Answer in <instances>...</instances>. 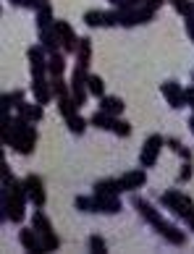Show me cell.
Returning a JSON list of instances; mask_svg holds the SVG:
<instances>
[{"label":"cell","mask_w":194,"mask_h":254,"mask_svg":"<svg viewBox=\"0 0 194 254\" xmlns=\"http://www.w3.org/2000/svg\"><path fill=\"white\" fill-rule=\"evenodd\" d=\"M32 228L42 236V247H45V252H55V249L61 247L58 233L53 231V223L48 220V215L42 212V207H37L34 215H32Z\"/></svg>","instance_id":"obj_1"},{"label":"cell","mask_w":194,"mask_h":254,"mask_svg":"<svg viewBox=\"0 0 194 254\" xmlns=\"http://www.w3.org/2000/svg\"><path fill=\"white\" fill-rule=\"evenodd\" d=\"M3 144L16 149L18 155H32L37 144V128L32 126L26 134H13V131H3Z\"/></svg>","instance_id":"obj_2"},{"label":"cell","mask_w":194,"mask_h":254,"mask_svg":"<svg viewBox=\"0 0 194 254\" xmlns=\"http://www.w3.org/2000/svg\"><path fill=\"white\" fill-rule=\"evenodd\" d=\"M165 144V136L160 134H150L144 139V147H142V155H139V165L142 168H152L155 163H158V155H160V149Z\"/></svg>","instance_id":"obj_3"},{"label":"cell","mask_w":194,"mask_h":254,"mask_svg":"<svg viewBox=\"0 0 194 254\" xmlns=\"http://www.w3.org/2000/svg\"><path fill=\"white\" fill-rule=\"evenodd\" d=\"M24 186H26V194H29V202H32L34 207H45V202H48V194H45L42 176L29 173V176L24 178Z\"/></svg>","instance_id":"obj_4"},{"label":"cell","mask_w":194,"mask_h":254,"mask_svg":"<svg viewBox=\"0 0 194 254\" xmlns=\"http://www.w3.org/2000/svg\"><path fill=\"white\" fill-rule=\"evenodd\" d=\"M152 228L158 231L160 236H163L165 241L171 244V247H184V244H187V233H184V231H179V228H176V225H173V223L163 220V218H160L158 223H155Z\"/></svg>","instance_id":"obj_5"},{"label":"cell","mask_w":194,"mask_h":254,"mask_svg":"<svg viewBox=\"0 0 194 254\" xmlns=\"http://www.w3.org/2000/svg\"><path fill=\"white\" fill-rule=\"evenodd\" d=\"M160 89H163V97L168 100V105H171V108H176V110L187 108V92L181 89V84H179V81H165Z\"/></svg>","instance_id":"obj_6"},{"label":"cell","mask_w":194,"mask_h":254,"mask_svg":"<svg viewBox=\"0 0 194 254\" xmlns=\"http://www.w3.org/2000/svg\"><path fill=\"white\" fill-rule=\"evenodd\" d=\"M24 218H26V210H24V207L18 204V202H13L8 194H3V210H0V220H3V223L11 220V223L18 225V223H24Z\"/></svg>","instance_id":"obj_7"},{"label":"cell","mask_w":194,"mask_h":254,"mask_svg":"<svg viewBox=\"0 0 194 254\" xmlns=\"http://www.w3.org/2000/svg\"><path fill=\"white\" fill-rule=\"evenodd\" d=\"M18 244H21L26 252H32V254H48L45 247H42V236L34 228H21L18 231Z\"/></svg>","instance_id":"obj_8"},{"label":"cell","mask_w":194,"mask_h":254,"mask_svg":"<svg viewBox=\"0 0 194 254\" xmlns=\"http://www.w3.org/2000/svg\"><path fill=\"white\" fill-rule=\"evenodd\" d=\"M95 196V212H105V215H118L121 212V199L113 194H92Z\"/></svg>","instance_id":"obj_9"},{"label":"cell","mask_w":194,"mask_h":254,"mask_svg":"<svg viewBox=\"0 0 194 254\" xmlns=\"http://www.w3.org/2000/svg\"><path fill=\"white\" fill-rule=\"evenodd\" d=\"M147 184V173H144V168H134V171H126L121 176V186H124V191H136V189H142V186Z\"/></svg>","instance_id":"obj_10"},{"label":"cell","mask_w":194,"mask_h":254,"mask_svg":"<svg viewBox=\"0 0 194 254\" xmlns=\"http://www.w3.org/2000/svg\"><path fill=\"white\" fill-rule=\"evenodd\" d=\"M131 207H134L136 212H139V218H142V220H147L150 225H155V223L160 220V212L155 210V207H152L150 202H147V199H142V196H136V194H134V196H131Z\"/></svg>","instance_id":"obj_11"},{"label":"cell","mask_w":194,"mask_h":254,"mask_svg":"<svg viewBox=\"0 0 194 254\" xmlns=\"http://www.w3.org/2000/svg\"><path fill=\"white\" fill-rule=\"evenodd\" d=\"M32 95H34V102H40V105H48V102L53 100L50 79H45V76L32 79Z\"/></svg>","instance_id":"obj_12"},{"label":"cell","mask_w":194,"mask_h":254,"mask_svg":"<svg viewBox=\"0 0 194 254\" xmlns=\"http://www.w3.org/2000/svg\"><path fill=\"white\" fill-rule=\"evenodd\" d=\"M16 116L26 118L29 124H40V121L45 118V110H42V105H40V102H34V105H32V102H26V100H24L21 105L16 108Z\"/></svg>","instance_id":"obj_13"},{"label":"cell","mask_w":194,"mask_h":254,"mask_svg":"<svg viewBox=\"0 0 194 254\" xmlns=\"http://www.w3.org/2000/svg\"><path fill=\"white\" fill-rule=\"evenodd\" d=\"M92 194H113L118 196L124 191V186H121V178H100V181H95V186H92Z\"/></svg>","instance_id":"obj_14"},{"label":"cell","mask_w":194,"mask_h":254,"mask_svg":"<svg viewBox=\"0 0 194 254\" xmlns=\"http://www.w3.org/2000/svg\"><path fill=\"white\" fill-rule=\"evenodd\" d=\"M63 71H66V53H50L48 55V73L50 76H63Z\"/></svg>","instance_id":"obj_15"},{"label":"cell","mask_w":194,"mask_h":254,"mask_svg":"<svg viewBox=\"0 0 194 254\" xmlns=\"http://www.w3.org/2000/svg\"><path fill=\"white\" fill-rule=\"evenodd\" d=\"M21 102H24V89L3 92V97H0V113H8L11 108H18Z\"/></svg>","instance_id":"obj_16"},{"label":"cell","mask_w":194,"mask_h":254,"mask_svg":"<svg viewBox=\"0 0 194 254\" xmlns=\"http://www.w3.org/2000/svg\"><path fill=\"white\" fill-rule=\"evenodd\" d=\"M40 45L48 53H58V48L63 45V40H61V34L55 32V29H48V32H40Z\"/></svg>","instance_id":"obj_17"},{"label":"cell","mask_w":194,"mask_h":254,"mask_svg":"<svg viewBox=\"0 0 194 254\" xmlns=\"http://www.w3.org/2000/svg\"><path fill=\"white\" fill-rule=\"evenodd\" d=\"M124 108H126V105H124V100H121V97H113V95L100 97V110L110 113V116H121Z\"/></svg>","instance_id":"obj_18"},{"label":"cell","mask_w":194,"mask_h":254,"mask_svg":"<svg viewBox=\"0 0 194 254\" xmlns=\"http://www.w3.org/2000/svg\"><path fill=\"white\" fill-rule=\"evenodd\" d=\"M53 5L50 3H45L40 11H37V32H48V29H53Z\"/></svg>","instance_id":"obj_19"},{"label":"cell","mask_w":194,"mask_h":254,"mask_svg":"<svg viewBox=\"0 0 194 254\" xmlns=\"http://www.w3.org/2000/svg\"><path fill=\"white\" fill-rule=\"evenodd\" d=\"M116 118H118V116H110V113H105V110H97V113H92L89 124L95 126V128H105V131H113V124H116Z\"/></svg>","instance_id":"obj_20"},{"label":"cell","mask_w":194,"mask_h":254,"mask_svg":"<svg viewBox=\"0 0 194 254\" xmlns=\"http://www.w3.org/2000/svg\"><path fill=\"white\" fill-rule=\"evenodd\" d=\"M79 108H81V102H79L76 97H73V95H68V97H61V100H58V113H61L63 118L76 116Z\"/></svg>","instance_id":"obj_21"},{"label":"cell","mask_w":194,"mask_h":254,"mask_svg":"<svg viewBox=\"0 0 194 254\" xmlns=\"http://www.w3.org/2000/svg\"><path fill=\"white\" fill-rule=\"evenodd\" d=\"M89 58H92V40L89 37H81L79 40V48H76V65H89Z\"/></svg>","instance_id":"obj_22"},{"label":"cell","mask_w":194,"mask_h":254,"mask_svg":"<svg viewBox=\"0 0 194 254\" xmlns=\"http://www.w3.org/2000/svg\"><path fill=\"white\" fill-rule=\"evenodd\" d=\"M50 87H53V97H68L71 95V84L63 76H50Z\"/></svg>","instance_id":"obj_23"},{"label":"cell","mask_w":194,"mask_h":254,"mask_svg":"<svg viewBox=\"0 0 194 254\" xmlns=\"http://www.w3.org/2000/svg\"><path fill=\"white\" fill-rule=\"evenodd\" d=\"M66 126H68V131H71V134H76V136H81V134H84V131H87V126H89V121H84V118H81L79 113H76V116H71V118H66Z\"/></svg>","instance_id":"obj_24"},{"label":"cell","mask_w":194,"mask_h":254,"mask_svg":"<svg viewBox=\"0 0 194 254\" xmlns=\"http://www.w3.org/2000/svg\"><path fill=\"white\" fill-rule=\"evenodd\" d=\"M165 144H168V147H171V149H173V152H176L181 160H194V152H192V149H189L187 144H181L179 139H173V136H171V139H165Z\"/></svg>","instance_id":"obj_25"},{"label":"cell","mask_w":194,"mask_h":254,"mask_svg":"<svg viewBox=\"0 0 194 254\" xmlns=\"http://www.w3.org/2000/svg\"><path fill=\"white\" fill-rule=\"evenodd\" d=\"M87 89H89V95L92 97H105V84H103V79L97 76V73H92L89 76V81H87Z\"/></svg>","instance_id":"obj_26"},{"label":"cell","mask_w":194,"mask_h":254,"mask_svg":"<svg viewBox=\"0 0 194 254\" xmlns=\"http://www.w3.org/2000/svg\"><path fill=\"white\" fill-rule=\"evenodd\" d=\"M48 50L42 48V45H32L29 50H26V58H29V63H48Z\"/></svg>","instance_id":"obj_27"},{"label":"cell","mask_w":194,"mask_h":254,"mask_svg":"<svg viewBox=\"0 0 194 254\" xmlns=\"http://www.w3.org/2000/svg\"><path fill=\"white\" fill-rule=\"evenodd\" d=\"M84 24L87 26H108L105 11H87L84 13Z\"/></svg>","instance_id":"obj_28"},{"label":"cell","mask_w":194,"mask_h":254,"mask_svg":"<svg viewBox=\"0 0 194 254\" xmlns=\"http://www.w3.org/2000/svg\"><path fill=\"white\" fill-rule=\"evenodd\" d=\"M87 247L89 252H95V254H108V244L103 236H97V233H92V236L87 239Z\"/></svg>","instance_id":"obj_29"},{"label":"cell","mask_w":194,"mask_h":254,"mask_svg":"<svg viewBox=\"0 0 194 254\" xmlns=\"http://www.w3.org/2000/svg\"><path fill=\"white\" fill-rule=\"evenodd\" d=\"M79 212H95V196H87V194H79L76 199H73Z\"/></svg>","instance_id":"obj_30"},{"label":"cell","mask_w":194,"mask_h":254,"mask_svg":"<svg viewBox=\"0 0 194 254\" xmlns=\"http://www.w3.org/2000/svg\"><path fill=\"white\" fill-rule=\"evenodd\" d=\"M181 196H184V191H179V189H168V191H163V194H160V204H163V207H173V204L181 199Z\"/></svg>","instance_id":"obj_31"},{"label":"cell","mask_w":194,"mask_h":254,"mask_svg":"<svg viewBox=\"0 0 194 254\" xmlns=\"http://www.w3.org/2000/svg\"><path fill=\"white\" fill-rule=\"evenodd\" d=\"M168 3H171L173 8H176V11H179L184 18L194 13V3H192V0H168Z\"/></svg>","instance_id":"obj_32"},{"label":"cell","mask_w":194,"mask_h":254,"mask_svg":"<svg viewBox=\"0 0 194 254\" xmlns=\"http://www.w3.org/2000/svg\"><path fill=\"white\" fill-rule=\"evenodd\" d=\"M53 29H55V32L61 34V40H66V37L76 34V32L71 29V24H68V21H63V18H55V21H53Z\"/></svg>","instance_id":"obj_33"},{"label":"cell","mask_w":194,"mask_h":254,"mask_svg":"<svg viewBox=\"0 0 194 254\" xmlns=\"http://www.w3.org/2000/svg\"><path fill=\"white\" fill-rule=\"evenodd\" d=\"M113 131L121 139H126V136H131V124H126V121H121V118H116V124H113Z\"/></svg>","instance_id":"obj_34"},{"label":"cell","mask_w":194,"mask_h":254,"mask_svg":"<svg viewBox=\"0 0 194 254\" xmlns=\"http://www.w3.org/2000/svg\"><path fill=\"white\" fill-rule=\"evenodd\" d=\"M11 5H18V8H32V11H40L45 5V0H11Z\"/></svg>","instance_id":"obj_35"},{"label":"cell","mask_w":194,"mask_h":254,"mask_svg":"<svg viewBox=\"0 0 194 254\" xmlns=\"http://www.w3.org/2000/svg\"><path fill=\"white\" fill-rule=\"evenodd\" d=\"M194 173V165H192V160H184V165H181V171H179V184H187L189 178Z\"/></svg>","instance_id":"obj_36"},{"label":"cell","mask_w":194,"mask_h":254,"mask_svg":"<svg viewBox=\"0 0 194 254\" xmlns=\"http://www.w3.org/2000/svg\"><path fill=\"white\" fill-rule=\"evenodd\" d=\"M165 3V0H142V5L147 8H152V11H160V5Z\"/></svg>","instance_id":"obj_37"},{"label":"cell","mask_w":194,"mask_h":254,"mask_svg":"<svg viewBox=\"0 0 194 254\" xmlns=\"http://www.w3.org/2000/svg\"><path fill=\"white\" fill-rule=\"evenodd\" d=\"M187 34H189V40L194 42V16H187Z\"/></svg>","instance_id":"obj_38"},{"label":"cell","mask_w":194,"mask_h":254,"mask_svg":"<svg viewBox=\"0 0 194 254\" xmlns=\"http://www.w3.org/2000/svg\"><path fill=\"white\" fill-rule=\"evenodd\" d=\"M187 92V105L192 108V113H194V87H189V89H184Z\"/></svg>","instance_id":"obj_39"},{"label":"cell","mask_w":194,"mask_h":254,"mask_svg":"<svg viewBox=\"0 0 194 254\" xmlns=\"http://www.w3.org/2000/svg\"><path fill=\"white\" fill-rule=\"evenodd\" d=\"M187 225H189V228L194 231V212H192V215H189V218H187Z\"/></svg>","instance_id":"obj_40"},{"label":"cell","mask_w":194,"mask_h":254,"mask_svg":"<svg viewBox=\"0 0 194 254\" xmlns=\"http://www.w3.org/2000/svg\"><path fill=\"white\" fill-rule=\"evenodd\" d=\"M189 131L194 134V113H192V118H189Z\"/></svg>","instance_id":"obj_41"},{"label":"cell","mask_w":194,"mask_h":254,"mask_svg":"<svg viewBox=\"0 0 194 254\" xmlns=\"http://www.w3.org/2000/svg\"><path fill=\"white\" fill-rule=\"evenodd\" d=\"M110 3H113V8H116V5H118V3H121V0H110Z\"/></svg>","instance_id":"obj_42"},{"label":"cell","mask_w":194,"mask_h":254,"mask_svg":"<svg viewBox=\"0 0 194 254\" xmlns=\"http://www.w3.org/2000/svg\"><path fill=\"white\" fill-rule=\"evenodd\" d=\"M192 81H194V71H192Z\"/></svg>","instance_id":"obj_43"},{"label":"cell","mask_w":194,"mask_h":254,"mask_svg":"<svg viewBox=\"0 0 194 254\" xmlns=\"http://www.w3.org/2000/svg\"><path fill=\"white\" fill-rule=\"evenodd\" d=\"M45 3H50V0H45Z\"/></svg>","instance_id":"obj_44"},{"label":"cell","mask_w":194,"mask_h":254,"mask_svg":"<svg viewBox=\"0 0 194 254\" xmlns=\"http://www.w3.org/2000/svg\"><path fill=\"white\" fill-rule=\"evenodd\" d=\"M192 16H194V13H192Z\"/></svg>","instance_id":"obj_45"}]
</instances>
